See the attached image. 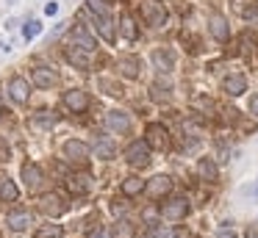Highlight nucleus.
<instances>
[{"label":"nucleus","instance_id":"obj_21","mask_svg":"<svg viewBox=\"0 0 258 238\" xmlns=\"http://www.w3.org/2000/svg\"><path fill=\"white\" fill-rule=\"evenodd\" d=\"M119 72H122L125 77H131V81H134V77H139V69H142V61L136 58V55H131V58H122L119 61Z\"/></svg>","mask_w":258,"mask_h":238},{"label":"nucleus","instance_id":"obj_31","mask_svg":"<svg viewBox=\"0 0 258 238\" xmlns=\"http://www.w3.org/2000/svg\"><path fill=\"white\" fill-rule=\"evenodd\" d=\"M39 31H42V22L39 20H31L28 25H25V39H34Z\"/></svg>","mask_w":258,"mask_h":238},{"label":"nucleus","instance_id":"obj_13","mask_svg":"<svg viewBox=\"0 0 258 238\" xmlns=\"http://www.w3.org/2000/svg\"><path fill=\"white\" fill-rule=\"evenodd\" d=\"M67 188L73 194H86L92 188V177L86 175V172H75V175L67 177Z\"/></svg>","mask_w":258,"mask_h":238},{"label":"nucleus","instance_id":"obj_8","mask_svg":"<svg viewBox=\"0 0 258 238\" xmlns=\"http://www.w3.org/2000/svg\"><path fill=\"white\" fill-rule=\"evenodd\" d=\"M106 125H108V130H114V133H128L131 130V116L125 114V111H108Z\"/></svg>","mask_w":258,"mask_h":238},{"label":"nucleus","instance_id":"obj_39","mask_svg":"<svg viewBox=\"0 0 258 238\" xmlns=\"http://www.w3.org/2000/svg\"><path fill=\"white\" fill-rule=\"evenodd\" d=\"M244 191L252 194V197H258V183H255V186H250V188H244Z\"/></svg>","mask_w":258,"mask_h":238},{"label":"nucleus","instance_id":"obj_20","mask_svg":"<svg viewBox=\"0 0 258 238\" xmlns=\"http://www.w3.org/2000/svg\"><path fill=\"white\" fill-rule=\"evenodd\" d=\"M6 221H9L12 230H25V227L31 224V213L28 210H12V213L6 216Z\"/></svg>","mask_w":258,"mask_h":238},{"label":"nucleus","instance_id":"obj_9","mask_svg":"<svg viewBox=\"0 0 258 238\" xmlns=\"http://www.w3.org/2000/svg\"><path fill=\"white\" fill-rule=\"evenodd\" d=\"M31 81H34V86H39V89H50V86L58 83V75L50 72L47 66H36V69H31Z\"/></svg>","mask_w":258,"mask_h":238},{"label":"nucleus","instance_id":"obj_15","mask_svg":"<svg viewBox=\"0 0 258 238\" xmlns=\"http://www.w3.org/2000/svg\"><path fill=\"white\" fill-rule=\"evenodd\" d=\"M23 180H25V186H28L31 191H36V188L42 186V180H45V175H42V169L36 164H25L23 166Z\"/></svg>","mask_w":258,"mask_h":238},{"label":"nucleus","instance_id":"obj_34","mask_svg":"<svg viewBox=\"0 0 258 238\" xmlns=\"http://www.w3.org/2000/svg\"><path fill=\"white\" fill-rule=\"evenodd\" d=\"M150 97H153V100H167L169 92H167L164 86H153V89H150Z\"/></svg>","mask_w":258,"mask_h":238},{"label":"nucleus","instance_id":"obj_35","mask_svg":"<svg viewBox=\"0 0 258 238\" xmlns=\"http://www.w3.org/2000/svg\"><path fill=\"white\" fill-rule=\"evenodd\" d=\"M100 86L106 89L108 94H114V97H117V94H122V92H119V86H117V83H111V81H100Z\"/></svg>","mask_w":258,"mask_h":238},{"label":"nucleus","instance_id":"obj_22","mask_svg":"<svg viewBox=\"0 0 258 238\" xmlns=\"http://www.w3.org/2000/svg\"><path fill=\"white\" fill-rule=\"evenodd\" d=\"M197 175L203 177V180H208V183H214L219 177V169H217V164H214L211 158H203L200 164H197Z\"/></svg>","mask_w":258,"mask_h":238},{"label":"nucleus","instance_id":"obj_24","mask_svg":"<svg viewBox=\"0 0 258 238\" xmlns=\"http://www.w3.org/2000/svg\"><path fill=\"white\" fill-rule=\"evenodd\" d=\"M17 197H20L17 183L9 180V177H3V180H0V199H3V202H14Z\"/></svg>","mask_w":258,"mask_h":238},{"label":"nucleus","instance_id":"obj_37","mask_svg":"<svg viewBox=\"0 0 258 238\" xmlns=\"http://www.w3.org/2000/svg\"><path fill=\"white\" fill-rule=\"evenodd\" d=\"M250 114L258 116V94H252V97H250Z\"/></svg>","mask_w":258,"mask_h":238},{"label":"nucleus","instance_id":"obj_14","mask_svg":"<svg viewBox=\"0 0 258 238\" xmlns=\"http://www.w3.org/2000/svg\"><path fill=\"white\" fill-rule=\"evenodd\" d=\"M145 188L150 191L153 199H158V197H167V194L172 191V180H169L167 175H158V177H153V183H150V186H145Z\"/></svg>","mask_w":258,"mask_h":238},{"label":"nucleus","instance_id":"obj_28","mask_svg":"<svg viewBox=\"0 0 258 238\" xmlns=\"http://www.w3.org/2000/svg\"><path fill=\"white\" fill-rule=\"evenodd\" d=\"M89 3V11L97 17H111V6L106 3V0H86Z\"/></svg>","mask_w":258,"mask_h":238},{"label":"nucleus","instance_id":"obj_23","mask_svg":"<svg viewBox=\"0 0 258 238\" xmlns=\"http://www.w3.org/2000/svg\"><path fill=\"white\" fill-rule=\"evenodd\" d=\"M56 122H58L56 114H36L31 116V130H50Z\"/></svg>","mask_w":258,"mask_h":238},{"label":"nucleus","instance_id":"obj_11","mask_svg":"<svg viewBox=\"0 0 258 238\" xmlns=\"http://www.w3.org/2000/svg\"><path fill=\"white\" fill-rule=\"evenodd\" d=\"M64 105H67L73 114H81V111H86V105H89V97H86V92H81V89H73V92L64 94Z\"/></svg>","mask_w":258,"mask_h":238},{"label":"nucleus","instance_id":"obj_5","mask_svg":"<svg viewBox=\"0 0 258 238\" xmlns=\"http://www.w3.org/2000/svg\"><path fill=\"white\" fill-rule=\"evenodd\" d=\"M147 147L158 149V152H164V149H169V133L164 125H150L147 127Z\"/></svg>","mask_w":258,"mask_h":238},{"label":"nucleus","instance_id":"obj_32","mask_svg":"<svg viewBox=\"0 0 258 238\" xmlns=\"http://www.w3.org/2000/svg\"><path fill=\"white\" fill-rule=\"evenodd\" d=\"M86 238H111V232H108V227L97 224L95 230H89V232H86Z\"/></svg>","mask_w":258,"mask_h":238},{"label":"nucleus","instance_id":"obj_17","mask_svg":"<svg viewBox=\"0 0 258 238\" xmlns=\"http://www.w3.org/2000/svg\"><path fill=\"white\" fill-rule=\"evenodd\" d=\"M73 42L78 44L81 50H86V53H92V50H95V36H92L84 25H75L73 28Z\"/></svg>","mask_w":258,"mask_h":238},{"label":"nucleus","instance_id":"obj_40","mask_svg":"<svg viewBox=\"0 0 258 238\" xmlns=\"http://www.w3.org/2000/svg\"><path fill=\"white\" fill-rule=\"evenodd\" d=\"M217 238H236L233 232H228V230H222V232H217Z\"/></svg>","mask_w":258,"mask_h":238},{"label":"nucleus","instance_id":"obj_4","mask_svg":"<svg viewBox=\"0 0 258 238\" xmlns=\"http://www.w3.org/2000/svg\"><path fill=\"white\" fill-rule=\"evenodd\" d=\"M39 210L45 216H61L64 210H67V202H64L58 194L47 191V194H42V199H39Z\"/></svg>","mask_w":258,"mask_h":238},{"label":"nucleus","instance_id":"obj_3","mask_svg":"<svg viewBox=\"0 0 258 238\" xmlns=\"http://www.w3.org/2000/svg\"><path fill=\"white\" fill-rule=\"evenodd\" d=\"M125 158H128L131 166H147L150 164V147H147V141H134L128 149H125Z\"/></svg>","mask_w":258,"mask_h":238},{"label":"nucleus","instance_id":"obj_2","mask_svg":"<svg viewBox=\"0 0 258 238\" xmlns=\"http://www.w3.org/2000/svg\"><path fill=\"white\" fill-rule=\"evenodd\" d=\"M142 17L150 28H164L167 25V9H164L158 0H145L142 3Z\"/></svg>","mask_w":258,"mask_h":238},{"label":"nucleus","instance_id":"obj_7","mask_svg":"<svg viewBox=\"0 0 258 238\" xmlns=\"http://www.w3.org/2000/svg\"><path fill=\"white\" fill-rule=\"evenodd\" d=\"M153 66H156L158 72H172L175 69V53L172 50H167V47H161V50H153Z\"/></svg>","mask_w":258,"mask_h":238},{"label":"nucleus","instance_id":"obj_38","mask_svg":"<svg viewBox=\"0 0 258 238\" xmlns=\"http://www.w3.org/2000/svg\"><path fill=\"white\" fill-rule=\"evenodd\" d=\"M56 11H58V6H56V3H47L45 14H50V17H53V14H56Z\"/></svg>","mask_w":258,"mask_h":238},{"label":"nucleus","instance_id":"obj_27","mask_svg":"<svg viewBox=\"0 0 258 238\" xmlns=\"http://www.w3.org/2000/svg\"><path fill=\"white\" fill-rule=\"evenodd\" d=\"M119 33H122L125 39H136V25H134V17L131 14L119 17Z\"/></svg>","mask_w":258,"mask_h":238},{"label":"nucleus","instance_id":"obj_16","mask_svg":"<svg viewBox=\"0 0 258 238\" xmlns=\"http://www.w3.org/2000/svg\"><path fill=\"white\" fill-rule=\"evenodd\" d=\"M9 94H12L14 103H25V100H28V83H25L20 75L9 77Z\"/></svg>","mask_w":258,"mask_h":238},{"label":"nucleus","instance_id":"obj_12","mask_svg":"<svg viewBox=\"0 0 258 238\" xmlns=\"http://www.w3.org/2000/svg\"><path fill=\"white\" fill-rule=\"evenodd\" d=\"M208 28H211V36L217 39V42H228L230 28H228V20H225L222 14H211V20H208Z\"/></svg>","mask_w":258,"mask_h":238},{"label":"nucleus","instance_id":"obj_29","mask_svg":"<svg viewBox=\"0 0 258 238\" xmlns=\"http://www.w3.org/2000/svg\"><path fill=\"white\" fill-rule=\"evenodd\" d=\"M61 235H64V230L58 224H47V227H42V230H36L34 238H61Z\"/></svg>","mask_w":258,"mask_h":238},{"label":"nucleus","instance_id":"obj_19","mask_svg":"<svg viewBox=\"0 0 258 238\" xmlns=\"http://www.w3.org/2000/svg\"><path fill=\"white\" fill-rule=\"evenodd\" d=\"M67 61L73 66H78V69H86V66H89V53H86V50H81V47H67Z\"/></svg>","mask_w":258,"mask_h":238},{"label":"nucleus","instance_id":"obj_18","mask_svg":"<svg viewBox=\"0 0 258 238\" xmlns=\"http://www.w3.org/2000/svg\"><path fill=\"white\" fill-rule=\"evenodd\" d=\"M222 89H225V94H230V97H239L241 92H247V81H244V75H230V77H225Z\"/></svg>","mask_w":258,"mask_h":238},{"label":"nucleus","instance_id":"obj_36","mask_svg":"<svg viewBox=\"0 0 258 238\" xmlns=\"http://www.w3.org/2000/svg\"><path fill=\"white\" fill-rule=\"evenodd\" d=\"M111 210H114V216H122L125 213V202H122V199H117V202L111 205Z\"/></svg>","mask_w":258,"mask_h":238},{"label":"nucleus","instance_id":"obj_10","mask_svg":"<svg viewBox=\"0 0 258 238\" xmlns=\"http://www.w3.org/2000/svg\"><path fill=\"white\" fill-rule=\"evenodd\" d=\"M92 152H95L97 158H103V161H111L114 155H117V147H114L111 138H106V136H95V141H92Z\"/></svg>","mask_w":258,"mask_h":238},{"label":"nucleus","instance_id":"obj_25","mask_svg":"<svg viewBox=\"0 0 258 238\" xmlns=\"http://www.w3.org/2000/svg\"><path fill=\"white\" fill-rule=\"evenodd\" d=\"M145 186H147V183L142 180V177H125V180H122V194H125V197H136V194L145 191Z\"/></svg>","mask_w":258,"mask_h":238},{"label":"nucleus","instance_id":"obj_1","mask_svg":"<svg viewBox=\"0 0 258 238\" xmlns=\"http://www.w3.org/2000/svg\"><path fill=\"white\" fill-rule=\"evenodd\" d=\"M64 161H70V164L75 166H84L86 161H89V152L92 149L86 147V141H78V138H70V141H64Z\"/></svg>","mask_w":258,"mask_h":238},{"label":"nucleus","instance_id":"obj_6","mask_svg":"<svg viewBox=\"0 0 258 238\" xmlns=\"http://www.w3.org/2000/svg\"><path fill=\"white\" fill-rule=\"evenodd\" d=\"M161 213H164V219H172V221L183 219V216L189 213V199H186V197H175V199H169V202H164Z\"/></svg>","mask_w":258,"mask_h":238},{"label":"nucleus","instance_id":"obj_26","mask_svg":"<svg viewBox=\"0 0 258 238\" xmlns=\"http://www.w3.org/2000/svg\"><path fill=\"white\" fill-rule=\"evenodd\" d=\"M134 235H136V230L128 219H119L117 227H114V232H111V238H134Z\"/></svg>","mask_w":258,"mask_h":238},{"label":"nucleus","instance_id":"obj_33","mask_svg":"<svg viewBox=\"0 0 258 238\" xmlns=\"http://www.w3.org/2000/svg\"><path fill=\"white\" fill-rule=\"evenodd\" d=\"M191 105H195V108H203V111H211L214 108V103L208 97H195V100H191Z\"/></svg>","mask_w":258,"mask_h":238},{"label":"nucleus","instance_id":"obj_30","mask_svg":"<svg viewBox=\"0 0 258 238\" xmlns=\"http://www.w3.org/2000/svg\"><path fill=\"white\" fill-rule=\"evenodd\" d=\"M153 238H178V232H175L172 227H156V230H153Z\"/></svg>","mask_w":258,"mask_h":238}]
</instances>
